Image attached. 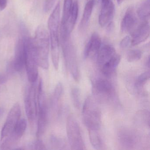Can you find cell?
Instances as JSON below:
<instances>
[{
	"mask_svg": "<svg viewBox=\"0 0 150 150\" xmlns=\"http://www.w3.org/2000/svg\"><path fill=\"white\" fill-rule=\"evenodd\" d=\"M60 42L66 66L75 81L79 80L80 74L77 55L72 42L71 33L68 32L65 25L61 23Z\"/></svg>",
	"mask_w": 150,
	"mask_h": 150,
	"instance_id": "cell-1",
	"label": "cell"
},
{
	"mask_svg": "<svg viewBox=\"0 0 150 150\" xmlns=\"http://www.w3.org/2000/svg\"><path fill=\"white\" fill-rule=\"evenodd\" d=\"M60 6L58 2L50 15L48 20V28L50 32V43L52 59L53 66L57 70L59 65V28L60 19Z\"/></svg>",
	"mask_w": 150,
	"mask_h": 150,
	"instance_id": "cell-2",
	"label": "cell"
},
{
	"mask_svg": "<svg viewBox=\"0 0 150 150\" xmlns=\"http://www.w3.org/2000/svg\"><path fill=\"white\" fill-rule=\"evenodd\" d=\"M24 27L21 32L24 38V67L26 68L28 79L31 83L36 81L38 78V64L34 45V39L29 36Z\"/></svg>",
	"mask_w": 150,
	"mask_h": 150,
	"instance_id": "cell-3",
	"label": "cell"
},
{
	"mask_svg": "<svg viewBox=\"0 0 150 150\" xmlns=\"http://www.w3.org/2000/svg\"><path fill=\"white\" fill-rule=\"evenodd\" d=\"M33 39L38 66L47 70L49 67L50 39L48 31L43 26L38 27Z\"/></svg>",
	"mask_w": 150,
	"mask_h": 150,
	"instance_id": "cell-4",
	"label": "cell"
},
{
	"mask_svg": "<svg viewBox=\"0 0 150 150\" xmlns=\"http://www.w3.org/2000/svg\"><path fill=\"white\" fill-rule=\"evenodd\" d=\"M82 118L88 129L99 130L101 125V113L95 102L88 97L82 108Z\"/></svg>",
	"mask_w": 150,
	"mask_h": 150,
	"instance_id": "cell-5",
	"label": "cell"
},
{
	"mask_svg": "<svg viewBox=\"0 0 150 150\" xmlns=\"http://www.w3.org/2000/svg\"><path fill=\"white\" fill-rule=\"evenodd\" d=\"M37 101L38 103V119L37 136L40 138L46 130L48 123V107L46 103L45 93L43 89L42 81L40 80L37 93Z\"/></svg>",
	"mask_w": 150,
	"mask_h": 150,
	"instance_id": "cell-6",
	"label": "cell"
},
{
	"mask_svg": "<svg viewBox=\"0 0 150 150\" xmlns=\"http://www.w3.org/2000/svg\"><path fill=\"white\" fill-rule=\"evenodd\" d=\"M67 133L71 149L85 150V144L79 125L73 115H69L67 121Z\"/></svg>",
	"mask_w": 150,
	"mask_h": 150,
	"instance_id": "cell-7",
	"label": "cell"
},
{
	"mask_svg": "<svg viewBox=\"0 0 150 150\" xmlns=\"http://www.w3.org/2000/svg\"><path fill=\"white\" fill-rule=\"evenodd\" d=\"M21 115V110L20 104L18 103H15L8 113L6 120L1 130L0 143L5 141L13 133L20 120Z\"/></svg>",
	"mask_w": 150,
	"mask_h": 150,
	"instance_id": "cell-8",
	"label": "cell"
},
{
	"mask_svg": "<svg viewBox=\"0 0 150 150\" xmlns=\"http://www.w3.org/2000/svg\"><path fill=\"white\" fill-rule=\"evenodd\" d=\"M35 82L31 83V86L25 96V108L27 117L30 124H33L36 119L38 114L37 93Z\"/></svg>",
	"mask_w": 150,
	"mask_h": 150,
	"instance_id": "cell-9",
	"label": "cell"
},
{
	"mask_svg": "<svg viewBox=\"0 0 150 150\" xmlns=\"http://www.w3.org/2000/svg\"><path fill=\"white\" fill-rule=\"evenodd\" d=\"M27 127V122L24 119H20L10 137L0 143V149L9 150L17 144L24 134Z\"/></svg>",
	"mask_w": 150,
	"mask_h": 150,
	"instance_id": "cell-10",
	"label": "cell"
},
{
	"mask_svg": "<svg viewBox=\"0 0 150 150\" xmlns=\"http://www.w3.org/2000/svg\"><path fill=\"white\" fill-rule=\"evenodd\" d=\"M94 93L105 99H109L114 94L115 89L111 82L103 79H98L93 83Z\"/></svg>",
	"mask_w": 150,
	"mask_h": 150,
	"instance_id": "cell-11",
	"label": "cell"
},
{
	"mask_svg": "<svg viewBox=\"0 0 150 150\" xmlns=\"http://www.w3.org/2000/svg\"><path fill=\"white\" fill-rule=\"evenodd\" d=\"M115 6L112 0H102L99 23L102 27L107 26L114 17Z\"/></svg>",
	"mask_w": 150,
	"mask_h": 150,
	"instance_id": "cell-12",
	"label": "cell"
},
{
	"mask_svg": "<svg viewBox=\"0 0 150 150\" xmlns=\"http://www.w3.org/2000/svg\"><path fill=\"white\" fill-rule=\"evenodd\" d=\"M132 38L131 43L133 46L138 45L147 40L150 35V25L148 21L143 23L136 27L131 33Z\"/></svg>",
	"mask_w": 150,
	"mask_h": 150,
	"instance_id": "cell-13",
	"label": "cell"
},
{
	"mask_svg": "<svg viewBox=\"0 0 150 150\" xmlns=\"http://www.w3.org/2000/svg\"><path fill=\"white\" fill-rule=\"evenodd\" d=\"M16 47L14 58L13 61L14 69L17 72H21L24 67V38L21 33Z\"/></svg>",
	"mask_w": 150,
	"mask_h": 150,
	"instance_id": "cell-14",
	"label": "cell"
},
{
	"mask_svg": "<svg viewBox=\"0 0 150 150\" xmlns=\"http://www.w3.org/2000/svg\"><path fill=\"white\" fill-rule=\"evenodd\" d=\"M101 45V40L97 33H94L91 35L84 51L85 58H93L96 57Z\"/></svg>",
	"mask_w": 150,
	"mask_h": 150,
	"instance_id": "cell-15",
	"label": "cell"
},
{
	"mask_svg": "<svg viewBox=\"0 0 150 150\" xmlns=\"http://www.w3.org/2000/svg\"><path fill=\"white\" fill-rule=\"evenodd\" d=\"M137 20L134 10L129 8L126 11L122 20L121 24V30L123 33H131L137 27Z\"/></svg>",
	"mask_w": 150,
	"mask_h": 150,
	"instance_id": "cell-16",
	"label": "cell"
},
{
	"mask_svg": "<svg viewBox=\"0 0 150 150\" xmlns=\"http://www.w3.org/2000/svg\"><path fill=\"white\" fill-rule=\"evenodd\" d=\"M115 54H116L115 50L110 45L106 44L101 47L96 56V60L98 65L100 67H101Z\"/></svg>",
	"mask_w": 150,
	"mask_h": 150,
	"instance_id": "cell-17",
	"label": "cell"
},
{
	"mask_svg": "<svg viewBox=\"0 0 150 150\" xmlns=\"http://www.w3.org/2000/svg\"><path fill=\"white\" fill-rule=\"evenodd\" d=\"M120 60L121 57L120 55L117 53L115 54L108 61H107L100 67L103 75L108 78L111 77L119 65Z\"/></svg>",
	"mask_w": 150,
	"mask_h": 150,
	"instance_id": "cell-18",
	"label": "cell"
},
{
	"mask_svg": "<svg viewBox=\"0 0 150 150\" xmlns=\"http://www.w3.org/2000/svg\"><path fill=\"white\" fill-rule=\"evenodd\" d=\"M79 2L77 0H75L73 3L67 21L66 23H62L65 24L67 31L71 34L74 28L77 21L79 14Z\"/></svg>",
	"mask_w": 150,
	"mask_h": 150,
	"instance_id": "cell-19",
	"label": "cell"
},
{
	"mask_svg": "<svg viewBox=\"0 0 150 150\" xmlns=\"http://www.w3.org/2000/svg\"><path fill=\"white\" fill-rule=\"evenodd\" d=\"M94 4V2L93 0H89L85 6L84 13L80 24V28L82 31L85 30L88 25L93 12Z\"/></svg>",
	"mask_w": 150,
	"mask_h": 150,
	"instance_id": "cell-20",
	"label": "cell"
},
{
	"mask_svg": "<svg viewBox=\"0 0 150 150\" xmlns=\"http://www.w3.org/2000/svg\"><path fill=\"white\" fill-rule=\"evenodd\" d=\"M119 139L122 145L125 147H132L137 141V139L134 134L127 130L120 132L119 133Z\"/></svg>",
	"mask_w": 150,
	"mask_h": 150,
	"instance_id": "cell-21",
	"label": "cell"
},
{
	"mask_svg": "<svg viewBox=\"0 0 150 150\" xmlns=\"http://www.w3.org/2000/svg\"><path fill=\"white\" fill-rule=\"evenodd\" d=\"M150 0H144L139 5L137 10L139 18L143 21H148L150 15Z\"/></svg>",
	"mask_w": 150,
	"mask_h": 150,
	"instance_id": "cell-22",
	"label": "cell"
},
{
	"mask_svg": "<svg viewBox=\"0 0 150 150\" xmlns=\"http://www.w3.org/2000/svg\"><path fill=\"white\" fill-rule=\"evenodd\" d=\"M89 139L92 146L96 150H101L103 147V142L99 134V130L88 129Z\"/></svg>",
	"mask_w": 150,
	"mask_h": 150,
	"instance_id": "cell-23",
	"label": "cell"
},
{
	"mask_svg": "<svg viewBox=\"0 0 150 150\" xmlns=\"http://www.w3.org/2000/svg\"><path fill=\"white\" fill-rule=\"evenodd\" d=\"M63 92V87L61 83H58L54 89L52 98V105L54 110L58 109L59 103Z\"/></svg>",
	"mask_w": 150,
	"mask_h": 150,
	"instance_id": "cell-24",
	"label": "cell"
},
{
	"mask_svg": "<svg viewBox=\"0 0 150 150\" xmlns=\"http://www.w3.org/2000/svg\"><path fill=\"white\" fill-rule=\"evenodd\" d=\"M137 121L141 124L150 125V112L146 110H140L136 115Z\"/></svg>",
	"mask_w": 150,
	"mask_h": 150,
	"instance_id": "cell-25",
	"label": "cell"
},
{
	"mask_svg": "<svg viewBox=\"0 0 150 150\" xmlns=\"http://www.w3.org/2000/svg\"><path fill=\"white\" fill-rule=\"evenodd\" d=\"M71 96L74 106L76 108L79 109L81 105V98L79 89L77 87L72 88Z\"/></svg>",
	"mask_w": 150,
	"mask_h": 150,
	"instance_id": "cell-26",
	"label": "cell"
},
{
	"mask_svg": "<svg viewBox=\"0 0 150 150\" xmlns=\"http://www.w3.org/2000/svg\"><path fill=\"white\" fill-rule=\"evenodd\" d=\"M73 0H64L63 18L61 23H66L69 17L73 5Z\"/></svg>",
	"mask_w": 150,
	"mask_h": 150,
	"instance_id": "cell-27",
	"label": "cell"
},
{
	"mask_svg": "<svg viewBox=\"0 0 150 150\" xmlns=\"http://www.w3.org/2000/svg\"><path fill=\"white\" fill-rule=\"evenodd\" d=\"M142 52L138 50H130L126 54V59L130 63L137 62L141 59Z\"/></svg>",
	"mask_w": 150,
	"mask_h": 150,
	"instance_id": "cell-28",
	"label": "cell"
},
{
	"mask_svg": "<svg viewBox=\"0 0 150 150\" xmlns=\"http://www.w3.org/2000/svg\"><path fill=\"white\" fill-rule=\"evenodd\" d=\"M150 77V73L149 71L145 72L140 74L137 79L135 82L136 87L139 88L142 87L147 82V81L149 80Z\"/></svg>",
	"mask_w": 150,
	"mask_h": 150,
	"instance_id": "cell-29",
	"label": "cell"
},
{
	"mask_svg": "<svg viewBox=\"0 0 150 150\" xmlns=\"http://www.w3.org/2000/svg\"><path fill=\"white\" fill-rule=\"evenodd\" d=\"M56 0H45L44 10L45 12L50 11L55 4Z\"/></svg>",
	"mask_w": 150,
	"mask_h": 150,
	"instance_id": "cell-30",
	"label": "cell"
},
{
	"mask_svg": "<svg viewBox=\"0 0 150 150\" xmlns=\"http://www.w3.org/2000/svg\"><path fill=\"white\" fill-rule=\"evenodd\" d=\"M131 43V39L129 36L125 37L120 42V47L123 49H126Z\"/></svg>",
	"mask_w": 150,
	"mask_h": 150,
	"instance_id": "cell-31",
	"label": "cell"
},
{
	"mask_svg": "<svg viewBox=\"0 0 150 150\" xmlns=\"http://www.w3.org/2000/svg\"><path fill=\"white\" fill-rule=\"evenodd\" d=\"M32 146L34 147V149H37V150H45V149H46L43 143L40 140L35 141L32 145Z\"/></svg>",
	"mask_w": 150,
	"mask_h": 150,
	"instance_id": "cell-32",
	"label": "cell"
},
{
	"mask_svg": "<svg viewBox=\"0 0 150 150\" xmlns=\"http://www.w3.org/2000/svg\"><path fill=\"white\" fill-rule=\"evenodd\" d=\"M52 142L55 146L57 147H63L65 146V143L63 140L56 137H53L52 139Z\"/></svg>",
	"mask_w": 150,
	"mask_h": 150,
	"instance_id": "cell-33",
	"label": "cell"
},
{
	"mask_svg": "<svg viewBox=\"0 0 150 150\" xmlns=\"http://www.w3.org/2000/svg\"><path fill=\"white\" fill-rule=\"evenodd\" d=\"M7 0H0V9L2 11L6 7Z\"/></svg>",
	"mask_w": 150,
	"mask_h": 150,
	"instance_id": "cell-34",
	"label": "cell"
},
{
	"mask_svg": "<svg viewBox=\"0 0 150 150\" xmlns=\"http://www.w3.org/2000/svg\"><path fill=\"white\" fill-rule=\"evenodd\" d=\"M6 80V77L3 76V75L0 74V84H2V83L5 82Z\"/></svg>",
	"mask_w": 150,
	"mask_h": 150,
	"instance_id": "cell-35",
	"label": "cell"
},
{
	"mask_svg": "<svg viewBox=\"0 0 150 150\" xmlns=\"http://www.w3.org/2000/svg\"><path fill=\"white\" fill-rule=\"evenodd\" d=\"M4 113V110L3 108H0V118L1 117L2 115H3V114Z\"/></svg>",
	"mask_w": 150,
	"mask_h": 150,
	"instance_id": "cell-36",
	"label": "cell"
},
{
	"mask_svg": "<svg viewBox=\"0 0 150 150\" xmlns=\"http://www.w3.org/2000/svg\"><path fill=\"white\" fill-rule=\"evenodd\" d=\"M116 1L118 4H120L124 0H116Z\"/></svg>",
	"mask_w": 150,
	"mask_h": 150,
	"instance_id": "cell-37",
	"label": "cell"
},
{
	"mask_svg": "<svg viewBox=\"0 0 150 150\" xmlns=\"http://www.w3.org/2000/svg\"><path fill=\"white\" fill-rule=\"evenodd\" d=\"M93 1L95 3V2H97V1H99L100 0H93Z\"/></svg>",
	"mask_w": 150,
	"mask_h": 150,
	"instance_id": "cell-38",
	"label": "cell"
}]
</instances>
